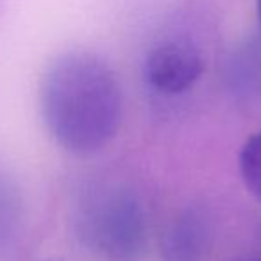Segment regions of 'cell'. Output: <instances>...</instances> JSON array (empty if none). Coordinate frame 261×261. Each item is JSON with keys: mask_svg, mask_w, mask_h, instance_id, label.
Listing matches in <instances>:
<instances>
[{"mask_svg": "<svg viewBox=\"0 0 261 261\" xmlns=\"http://www.w3.org/2000/svg\"><path fill=\"white\" fill-rule=\"evenodd\" d=\"M40 108L52 138L68 152L88 156L104 149L122 125V86L98 56L68 52L45 70Z\"/></svg>", "mask_w": 261, "mask_h": 261, "instance_id": "6da1fadb", "label": "cell"}, {"mask_svg": "<svg viewBox=\"0 0 261 261\" xmlns=\"http://www.w3.org/2000/svg\"><path fill=\"white\" fill-rule=\"evenodd\" d=\"M73 222L81 243L102 261H140L147 250V213L127 188L91 190L77 204Z\"/></svg>", "mask_w": 261, "mask_h": 261, "instance_id": "7a4b0ae2", "label": "cell"}, {"mask_svg": "<svg viewBox=\"0 0 261 261\" xmlns=\"http://www.w3.org/2000/svg\"><path fill=\"white\" fill-rule=\"evenodd\" d=\"M204 72L200 52L190 41L172 40L160 43L147 54L143 73L152 90L179 95L193 86Z\"/></svg>", "mask_w": 261, "mask_h": 261, "instance_id": "3957f363", "label": "cell"}, {"mask_svg": "<svg viewBox=\"0 0 261 261\" xmlns=\"http://www.w3.org/2000/svg\"><path fill=\"white\" fill-rule=\"evenodd\" d=\"M211 222L206 211L186 210L168 225L161 243V261H207L211 250Z\"/></svg>", "mask_w": 261, "mask_h": 261, "instance_id": "277c9868", "label": "cell"}, {"mask_svg": "<svg viewBox=\"0 0 261 261\" xmlns=\"http://www.w3.org/2000/svg\"><path fill=\"white\" fill-rule=\"evenodd\" d=\"M225 79L236 97L252 98L261 93V41L250 40L232 52Z\"/></svg>", "mask_w": 261, "mask_h": 261, "instance_id": "5b68a950", "label": "cell"}, {"mask_svg": "<svg viewBox=\"0 0 261 261\" xmlns=\"http://www.w3.org/2000/svg\"><path fill=\"white\" fill-rule=\"evenodd\" d=\"M22 225V197L8 174L0 170V261L13 249Z\"/></svg>", "mask_w": 261, "mask_h": 261, "instance_id": "8992f818", "label": "cell"}, {"mask_svg": "<svg viewBox=\"0 0 261 261\" xmlns=\"http://www.w3.org/2000/svg\"><path fill=\"white\" fill-rule=\"evenodd\" d=\"M240 172L247 190L261 202V130L250 136L242 147Z\"/></svg>", "mask_w": 261, "mask_h": 261, "instance_id": "52a82bcc", "label": "cell"}, {"mask_svg": "<svg viewBox=\"0 0 261 261\" xmlns=\"http://www.w3.org/2000/svg\"><path fill=\"white\" fill-rule=\"evenodd\" d=\"M257 2V16H259V25H261V0H256Z\"/></svg>", "mask_w": 261, "mask_h": 261, "instance_id": "ba28073f", "label": "cell"}, {"mask_svg": "<svg viewBox=\"0 0 261 261\" xmlns=\"http://www.w3.org/2000/svg\"><path fill=\"white\" fill-rule=\"evenodd\" d=\"M247 261H261V257H257V259H247Z\"/></svg>", "mask_w": 261, "mask_h": 261, "instance_id": "9c48e42d", "label": "cell"}]
</instances>
